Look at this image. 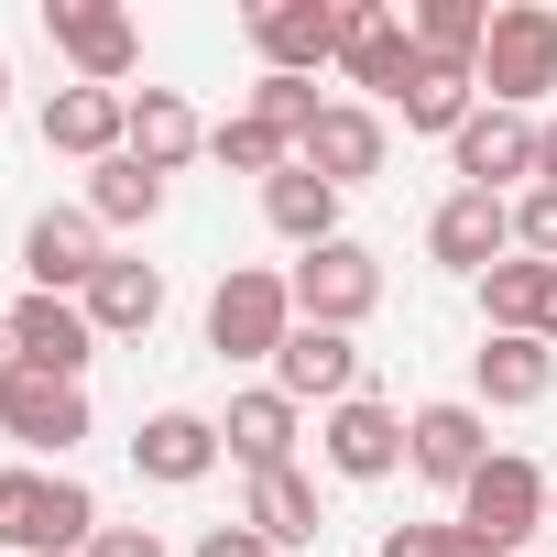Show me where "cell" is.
<instances>
[{
  "mask_svg": "<svg viewBox=\"0 0 557 557\" xmlns=\"http://www.w3.org/2000/svg\"><path fill=\"white\" fill-rule=\"evenodd\" d=\"M296 164H307V175H329V186L350 197V186H372V175L394 164V132H383V110H372V99H329V110H318V132L296 143Z\"/></svg>",
  "mask_w": 557,
  "mask_h": 557,
  "instance_id": "obj_9",
  "label": "cell"
},
{
  "mask_svg": "<svg viewBox=\"0 0 557 557\" xmlns=\"http://www.w3.org/2000/svg\"><path fill=\"white\" fill-rule=\"evenodd\" d=\"M77 307H88L99 339H143V329L164 318V273H153L143 251H110V262H99V285H88Z\"/></svg>",
  "mask_w": 557,
  "mask_h": 557,
  "instance_id": "obj_21",
  "label": "cell"
},
{
  "mask_svg": "<svg viewBox=\"0 0 557 557\" xmlns=\"http://www.w3.org/2000/svg\"><path fill=\"white\" fill-rule=\"evenodd\" d=\"M88 219H99V230H153V219H164V175H143L132 153L88 164Z\"/></svg>",
  "mask_w": 557,
  "mask_h": 557,
  "instance_id": "obj_27",
  "label": "cell"
},
{
  "mask_svg": "<svg viewBox=\"0 0 557 557\" xmlns=\"http://www.w3.org/2000/svg\"><path fill=\"white\" fill-rule=\"evenodd\" d=\"M121 132H132V88H55V99H45V153L110 164Z\"/></svg>",
  "mask_w": 557,
  "mask_h": 557,
  "instance_id": "obj_19",
  "label": "cell"
},
{
  "mask_svg": "<svg viewBox=\"0 0 557 557\" xmlns=\"http://www.w3.org/2000/svg\"><path fill=\"white\" fill-rule=\"evenodd\" d=\"M0 110H12V55H0Z\"/></svg>",
  "mask_w": 557,
  "mask_h": 557,
  "instance_id": "obj_38",
  "label": "cell"
},
{
  "mask_svg": "<svg viewBox=\"0 0 557 557\" xmlns=\"http://www.w3.org/2000/svg\"><path fill=\"white\" fill-rule=\"evenodd\" d=\"M12 361H34V372H55V383H88V361H99L88 307H77V296H12Z\"/></svg>",
  "mask_w": 557,
  "mask_h": 557,
  "instance_id": "obj_15",
  "label": "cell"
},
{
  "mask_svg": "<svg viewBox=\"0 0 557 557\" xmlns=\"http://www.w3.org/2000/svg\"><path fill=\"white\" fill-rule=\"evenodd\" d=\"M339 66H350V88H372V99H394V110H405V88L426 77L405 12H383V0H339Z\"/></svg>",
  "mask_w": 557,
  "mask_h": 557,
  "instance_id": "obj_8",
  "label": "cell"
},
{
  "mask_svg": "<svg viewBox=\"0 0 557 557\" xmlns=\"http://www.w3.org/2000/svg\"><path fill=\"white\" fill-rule=\"evenodd\" d=\"M546 535H557V481H546Z\"/></svg>",
  "mask_w": 557,
  "mask_h": 557,
  "instance_id": "obj_39",
  "label": "cell"
},
{
  "mask_svg": "<svg viewBox=\"0 0 557 557\" xmlns=\"http://www.w3.org/2000/svg\"><path fill=\"white\" fill-rule=\"evenodd\" d=\"M219 459H230V448H219V416H197V405H164V416H143V437H132V470L164 481V492L208 481Z\"/></svg>",
  "mask_w": 557,
  "mask_h": 557,
  "instance_id": "obj_17",
  "label": "cell"
},
{
  "mask_svg": "<svg viewBox=\"0 0 557 557\" xmlns=\"http://www.w3.org/2000/svg\"><path fill=\"white\" fill-rule=\"evenodd\" d=\"M383 557H492V546L448 513V524H394V535H383Z\"/></svg>",
  "mask_w": 557,
  "mask_h": 557,
  "instance_id": "obj_31",
  "label": "cell"
},
{
  "mask_svg": "<svg viewBox=\"0 0 557 557\" xmlns=\"http://www.w3.org/2000/svg\"><path fill=\"white\" fill-rule=\"evenodd\" d=\"M0 437L34 448V459H66L88 437V383H55V372L12 361V372H0Z\"/></svg>",
  "mask_w": 557,
  "mask_h": 557,
  "instance_id": "obj_6",
  "label": "cell"
},
{
  "mask_svg": "<svg viewBox=\"0 0 557 557\" xmlns=\"http://www.w3.org/2000/svg\"><path fill=\"white\" fill-rule=\"evenodd\" d=\"M535 339H546V350H557V285H546V318H535Z\"/></svg>",
  "mask_w": 557,
  "mask_h": 557,
  "instance_id": "obj_36",
  "label": "cell"
},
{
  "mask_svg": "<svg viewBox=\"0 0 557 557\" xmlns=\"http://www.w3.org/2000/svg\"><path fill=\"white\" fill-rule=\"evenodd\" d=\"M470 383H481L470 405H546L557 394V350L546 339H481L470 350Z\"/></svg>",
  "mask_w": 557,
  "mask_h": 557,
  "instance_id": "obj_24",
  "label": "cell"
},
{
  "mask_svg": "<svg viewBox=\"0 0 557 557\" xmlns=\"http://www.w3.org/2000/svg\"><path fill=\"white\" fill-rule=\"evenodd\" d=\"M219 448L240 459V470H296V394H230V416H219Z\"/></svg>",
  "mask_w": 557,
  "mask_h": 557,
  "instance_id": "obj_23",
  "label": "cell"
},
{
  "mask_svg": "<svg viewBox=\"0 0 557 557\" xmlns=\"http://www.w3.org/2000/svg\"><path fill=\"white\" fill-rule=\"evenodd\" d=\"M208 153H219L230 175H262V186H273V175H285V164H296V143H285V132H273V121H251V110H230V121L208 132Z\"/></svg>",
  "mask_w": 557,
  "mask_h": 557,
  "instance_id": "obj_29",
  "label": "cell"
},
{
  "mask_svg": "<svg viewBox=\"0 0 557 557\" xmlns=\"http://www.w3.org/2000/svg\"><path fill=\"white\" fill-rule=\"evenodd\" d=\"M99 262H110V230L88 208H45L23 230V273H34V296H88L99 285Z\"/></svg>",
  "mask_w": 557,
  "mask_h": 557,
  "instance_id": "obj_11",
  "label": "cell"
},
{
  "mask_svg": "<svg viewBox=\"0 0 557 557\" xmlns=\"http://www.w3.org/2000/svg\"><path fill=\"white\" fill-rule=\"evenodd\" d=\"M535 186H557V121H535Z\"/></svg>",
  "mask_w": 557,
  "mask_h": 557,
  "instance_id": "obj_35",
  "label": "cell"
},
{
  "mask_svg": "<svg viewBox=\"0 0 557 557\" xmlns=\"http://www.w3.org/2000/svg\"><path fill=\"white\" fill-rule=\"evenodd\" d=\"M121 153H132L143 175H186V164L208 153V121H197L175 88H132V132H121Z\"/></svg>",
  "mask_w": 557,
  "mask_h": 557,
  "instance_id": "obj_20",
  "label": "cell"
},
{
  "mask_svg": "<svg viewBox=\"0 0 557 557\" xmlns=\"http://www.w3.org/2000/svg\"><path fill=\"white\" fill-rule=\"evenodd\" d=\"M459 524H470L492 557H524V535H546V470H535L524 448H492V459L470 470V492H459Z\"/></svg>",
  "mask_w": 557,
  "mask_h": 557,
  "instance_id": "obj_4",
  "label": "cell"
},
{
  "mask_svg": "<svg viewBox=\"0 0 557 557\" xmlns=\"http://www.w3.org/2000/svg\"><path fill=\"white\" fill-rule=\"evenodd\" d=\"M318 110H329V99H318V77H262V88H251V121H273L285 143H307V132H318Z\"/></svg>",
  "mask_w": 557,
  "mask_h": 557,
  "instance_id": "obj_30",
  "label": "cell"
},
{
  "mask_svg": "<svg viewBox=\"0 0 557 557\" xmlns=\"http://www.w3.org/2000/svg\"><path fill=\"white\" fill-rule=\"evenodd\" d=\"M448 164H459V186L513 197V186H535V121L524 110H470L459 143H448Z\"/></svg>",
  "mask_w": 557,
  "mask_h": 557,
  "instance_id": "obj_14",
  "label": "cell"
},
{
  "mask_svg": "<svg viewBox=\"0 0 557 557\" xmlns=\"http://www.w3.org/2000/svg\"><path fill=\"white\" fill-rule=\"evenodd\" d=\"M426 251L448 262V273H481L492 262H513V197H481V186H459V197H437V219H426Z\"/></svg>",
  "mask_w": 557,
  "mask_h": 557,
  "instance_id": "obj_13",
  "label": "cell"
},
{
  "mask_svg": "<svg viewBox=\"0 0 557 557\" xmlns=\"http://www.w3.org/2000/svg\"><path fill=\"white\" fill-rule=\"evenodd\" d=\"M513 251L557 262V186H524V197H513Z\"/></svg>",
  "mask_w": 557,
  "mask_h": 557,
  "instance_id": "obj_32",
  "label": "cell"
},
{
  "mask_svg": "<svg viewBox=\"0 0 557 557\" xmlns=\"http://www.w3.org/2000/svg\"><path fill=\"white\" fill-rule=\"evenodd\" d=\"M481 88H492V110H524L535 121V99L557 88V12H546V0H503V12H492Z\"/></svg>",
  "mask_w": 557,
  "mask_h": 557,
  "instance_id": "obj_3",
  "label": "cell"
},
{
  "mask_svg": "<svg viewBox=\"0 0 557 557\" xmlns=\"http://www.w3.org/2000/svg\"><path fill=\"white\" fill-rule=\"evenodd\" d=\"M186 557H273V546H262V535H251V524H208V535H197V546H186Z\"/></svg>",
  "mask_w": 557,
  "mask_h": 557,
  "instance_id": "obj_34",
  "label": "cell"
},
{
  "mask_svg": "<svg viewBox=\"0 0 557 557\" xmlns=\"http://www.w3.org/2000/svg\"><path fill=\"white\" fill-rule=\"evenodd\" d=\"M0 546L12 557H88L99 546V492L66 470H0Z\"/></svg>",
  "mask_w": 557,
  "mask_h": 557,
  "instance_id": "obj_1",
  "label": "cell"
},
{
  "mask_svg": "<svg viewBox=\"0 0 557 557\" xmlns=\"http://www.w3.org/2000/svg\"><path fill=\"white\" fill-rule=\"evenodd\" d=\"M262 219L285 230L296 251H318V240H339V186H329V175H307V164H285V175L262 186Z\"/></svg>",
  "mask_w": 557,
  "mask_h": 557,
  "instance_id": "obj_26",
  "label": "cell"
},
{
  "mask_svg": "<svg viewBox=\"0 0 557 557\" xmlns=\"http://www.w3.org/2000/svg\"><path fill=\"white\" fill-rule=\"evenodd\" d=\"M45 45L77 66V88H121L143 66V34H132V12H110V0H45Z\"/></svg>",
  "mask_w": 557,
  "mask_h": 557,
  "instance_id": "obj_7",
  "label": "cell"
},
{
  "mask_svg": "<svg viewBox=\"0 0 557 557\" xmlns=\"http://www.w3.org/2000/svg\"><path fill=\"white\" fill-rule=\"evenodd\" d=\"M273 394H296V405H350V394H361L350 329H307V318H296V339L273 350Z\"/></svg>",
  "mask_w": 557,
  "mask_h": 557,
  "instance_id": "obj_18",
  "label": "cell"
},
{
  "mask_svg": "<svg viewBox=\"0 0 557 557\" xmlns=\"http://www.w3.org/2000/svg\"><path fill=\"white\" fill-rule=\"evenodd\" d=\"M0 372H12V307H0Z\"/></svg>",
  "mask_w": 557,
  "mask_h": 557,
  "instance_id": "obj_37",
  "label": "cell"
},
{
  "mask_svg": "<svg viewBox=\"0 0 557 557\" xmlns=\"http://www.w3.org/2000/svg\"><path fill=\"white\" fill-rule=\"evenodd\" d=\"M318 459H329L339 481H394V470H405V416L372 405V394H350V405L318 416Z\"/></svg>",
  "mask_w": 557,
  "mask_h": 557,
  "instance_id": "obj_16",
  "label": "cell"
},
{
  "mask_svg": "<svg viewBox=\"0 0 557 557\" xmlns=\"http://www.w3.org/2000/svg\"><path fill=\"white\" fill-rule=\"evenodd\" d=\"M481 110V77L470 66H426L416 88H405V132H437V143H459V121Z\"/></svg>",
  "mask_w": 557,
  "mask_h": 557,
  "instance_id": "obj_28",
  "label": "cell"
},
{
  "mask_svg": "<svg viewBox=\"0 0 557 557\" xmlns=\"http://www.w3.org/2000/svg\"><path fill=\"white\" fill-rule=\"evenodd\" d=\"M285 285H296V318H307V329H361V318L383 307V262L339 230V240L296 251V273H285Z\"/></svg>",
  "mask_w": 557,
  "mask_h": 557,
  "instance_id": "obj_5",
  "label": "cell"
},
{
  "mask_svg": "<svg viewBox=\"0 0 557 557\" xmlns=\"http://www.w3.org/2000/svg\"><path fill=\"white\" fill-rule=\"evenodd\" d=\"M405 34H416V55H426V66H470V77H481L492 0H416V12H405Z\"/></svg>",
  "mask_w": 557,
  "mask_h": 557,
  "instance_id": "obj_25",
  "label": "cell"
},
{
  "mask_svg": "<svg viewBox=\"0 0 557 557\" xmlns=\"http://www.w3.org/2000/svg\"><path fill=\"white\" fill-rule=\"evenodd\" d=\"M285 339H296V285L273 262H230L219 296H208V350L219 361H273Z\"/></svg>",
  "mask_w": 557,
  "mask_h": 557,
  "instance_id": "obj_2",
  "label": "cell"
},
{
  "mask_svg": "<svg viewBox=\"0 0 557 557\" xmlns=\"http://www.w3.org/2000/svg\"><path fill=\"white\" fill-rule=\"evenodd\" d=\"M240 524H251L273 557L329 535V513H318V481H307V470H251V503H240Z\"/></svg>",
  "mask_w": 557,
  "mask_h": 557,
  "instance_id": "obj_22",
  "label": "cell"
},
{
  "mask_svg": "<svg viewBox=\"0 0 557 557\" xmlns=\"http://www.w3.org/2000/svg\"><path fill=\"white\" fill-rule=\"evenodd\" d=\"M492 459V426H481V405L470 394H448V405H416L405 416V470H426L437 492H470V470Z\"/></svg>",
  "mask_w": 557,
  "mask_h": 557,
  "instance_id": "obj_10",
  "label": "cell"
},
{
  "mask_svg": "<svg viewBox=\"0 0 557 557\" xmlns=\"http://www.w3.org/2000/svg\"><path fill=\"white\" fill-rule=\"evenodd\" d=\"M88 557H175V546H164L153 524H99V546H88Z\"/></svg>",
  "mask_w": 557,
  "mask_h": 557,
  "instance_id": "obj_33",
  "label": "cell"
},
{
  "mask_svg": "<svg viewBox=\"0 0 557 557\" xmlns=\"http://www.w3.org/2000/svg\"><path fill=\"white\" fill-rule=\"evenodd\" d=\"M251 55H262V77L339 66V0H262L251 12Z\"/></svg>",
  "mask_w": 557,
  "mask_h": 557,
  "instance_id": "obj_12",
  "label": "cell"
}]
</instances>
